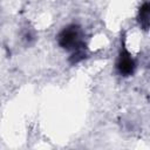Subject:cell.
Segmentation results:
<instances>
[{
  "mask_svg": "<svg viewBox=\"0 0 150 150\" xmlns=\"http://www.w3.org/2000/svg\"><path fill=\"white\" fill-rule=\"evenodd\" d=\"M116 67H117V70L121 75L128 76V75H131L134 73V70L136 68V63L127 50H122L120 53L118 59H117Z\"/></svg>",
  "mask_w": 150,
  "mask_h": 150,
  "instance_id": "7a4b0ae2",
  "label": "cell"
},
{
  "mask_svg": "<svg viewBox=\"0 0 150 150\" xmlns=\"http://www.w3.org/2000/svg\"><path fill=\"white\" fill-rule=\"evenodd\" d=\"M149 14H150V6H149V2L145 1L141 6L139 13H138V21L144 29H148L149 27V16H150Z\"/></svg>",
  "mask_w": 150,
  "mask_h": 150,
  "instance_id": "3957f363",
  "label": "cell"
},
{
  "mask_svg": "<svg viewBox=\"0 0 150 150\" xmlns=\"http://www.w3.org/2000/svg\"><path fill=\"white\" fill-rule=\"evenodd\" d=\"M59 43L62 48L69 49V50H79L83 48L82 42V34L79 26L70 25L62 29V32L59 34Z\"/></svg>",
  "mask_w": 150,
  "mask_h": 150,
  "instance_id": "6da1fadb",
  "label": "cell"
}]
</instances>
